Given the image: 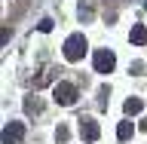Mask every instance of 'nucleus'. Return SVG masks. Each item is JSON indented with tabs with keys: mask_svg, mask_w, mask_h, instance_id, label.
Masks as SVG:
<instances>
[{
	"mask_svg": "<svg viewBox=\"0 0 147 144\" xmlns=\"http://www.w3.org/2000/svg\"><path fill=\"white\" fill-rule=\"evenodd\" d=\"M58 74H61L58 68H46V71H43V74H40V77L34 80V86H37V89H43V86H49V83H52L55 77H58Z\"/></svg>",
	"mask_w": 147,
	"mask_h": 144,
	"instance_id": "obj_6",
	"label": "nucleus"
},
{
	"mask_svg": "<svg viewBox=\"0 0 147 144\" xmlns=\"http://www.w3.org/2000/svg\"><path fill=\"white\" fill-rule=\"evenodd\" d=\"M80 18H83V22H92V6L80 3Z\"/></svg>",
	"mask_w": 147,
	"mask_h": 144,
	"instance_id": "obj_13",
	"label": "nucleus"
},
{
	"mask_svg": "<svg viewBox=\"0 0 147 144\" xmlns=\"http://www.w3.org/2000/svg\"><path fill=\"white\" fill-rule=\"evenodd\" d=\"M22 138H25V126H22V123H6V129H3V144H22Z\"/></svg>",
	"mask_w": 147,
	"mask_h": 144,
	"instance_id": "obj_5",
	"label": "nucleus"
},
{
	"mask_svg": "<svg viewBox=\"0 0 147 144\" xmlns=\"http://www.w3.org/2000/svg\"><path fill=\"white\" fill-rule=\"evenodd\" d=\"M25 110H28V114H34V117H37V114L43 110V101L37 98V95H28V98H25Z\"/></svg>",
	"mask_w": 147,
	"mask_h": 144,
	"instance_id": "obj_8",
	"label": "nucleus"
},
{
	"mask_svg": "<svg viewBox=\"0 0 147 144\" xmlns=\"http://www.w3.org/2000/svg\"><path fill=\"white\" fill-rule=\"evenodd\" d=\"M52 98L58 101V104H64V107H71L74 101H77V86L58 80V83H55V89H52Z\"/></svg>",
	"mask_w": 147,
	"mask_h": 144,
	"instance_id": "obj_2",
	"label": "nucleus"
},
{
	"mask_svg": "<svg viewBox=\"0 0 147 144\" xmlns=\"http://www.w3.org/2000/svg\"><path fill=\"white\" fill-rule=\"evenodd\" d=\"M67 138H71V129H67V126H58V129H55V141H58V144H64Z\"/></svg>",
	"mask_w": 147,
	"mask_h": 144,
	"instance_id": "obj_11",
	"label": "nucleus"
},
{
	"mask_svg": "<svg viewBox=\"0 0 147 144\" xmlns=\"http://www.w3.org/2000/svg\"><path fill=\"white\" fill-rule=\"evenodd\" d=\"M52 28H55V22H52V18H40V25H37V31H43V34H49Z\"/></svg>",
	"mask_w": 147,
	"mask_h": 144,
	"instance_id": "obj_12",
	"label": "nucleus"
},
{
	"mask_svg": "<svg viewBox=\"0 0 147 144\" xmlns=\"http://www.w3.org/2000/svg\"><path fill=\"white\" fill-rule=\"evenodd\" d=\"M117 138H119V141H129V138H132V123L123 120V123L117 126Z\"/></svg>",
	"mask_w": 147,
	"mask_h": 144,
	"instance_id": "obj_10",
	"label": "nucleus"
},
{
	"mask_svg": "<svg viewBox=\"0 0 147 144\" xmlns=\"http://www.w3.org/2000/svg\"><path fill=\"white\" fill-rule=\"evenodd\" d=\"M77 123H80V135H83V141H98L101 126H98V123H95L92 117H80Z\"/></svg>",
	"mask_w": 147,
	"mask_h": 144,
	"instance_id": "obj_4",
	"label": "nucleus"
},
{
	"mask_svg": "<svg viewBox=\"0 0 147 144\" xmlns=\"http://www.w3.org/2000/svg\"><path fill=\"white\" fill-rule=\"evenodd\" d=\"M129 40L135 46H144L147 43V28L144 25H132V34H129Z\"/></svg>",
	"mask_w": 147,
	"mask_h": 144,
	"instance_id": "obj_7",
	"label": "nucleus"
},
{
	"mask_svg": "<svg viewBox=\"0 0 147 144\" xmlns=\"http://www.w3.org/2000/svg\"><path fill=\"white\" fill-rule=\"evenodd\" d=\"M123 107H126V114H129V117H135V114H141V110H144V101H141V98H129Z\"/></svg>",
	"mask_w": 147,
	"mask_h": 144,
	"instance_id": "obj_9",
	"label": "nucleus"
},
{
	"mask_svg": "<svg viewBox=\"0 0 147 144\" xmlns=\"http://www.w3.org/2000/svg\"><path fill=\"white\" fill-rule=\"evenodd\" d=\"M92 62H95V71L98 74H110L113 68H117V55L110 52V49H98Z\"/></svg>",
	"mask_w": 147,
	"mask_h": 144,
	"instance_id": "obj_3",
	"label": "nucleus"
},
{
	"mask_svg": "<svg viewBox=\"0 0 147 144\" xmlns=\"http://www.w3.org/2000/svg\"><path fill=\"white\" fill-rule=\"evenodd\" d=\"M86 49H89V46H86V37L83 34H71L64 40V58H67V62H80L83 55H86Z\"/></svg>",
	"mask_w": 147,
	"mask_h": 144,
	"instance_id": "obj_1",
	"label": "nucleus"
}]
</instances>
